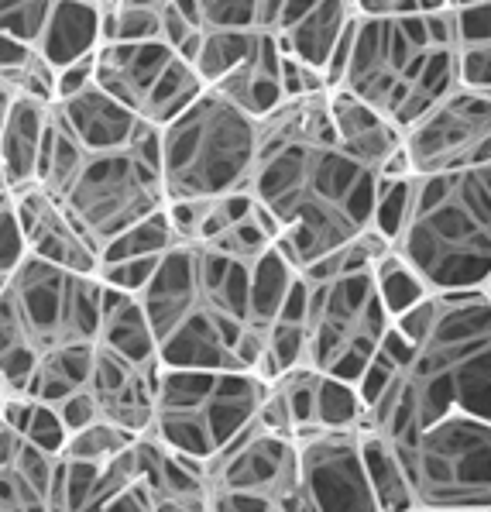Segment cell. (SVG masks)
<instances>
[{"label": "cell", "mask_w": 491, "mask_h": 512, "mask_svg": "<svg viewBox=\"0 0 491 512\" xmlns=\"http://www.w3.org/2000/svg\"><path fill=\"white\" fill-rule=\"evenodd\" d=\"M320 90H327V80H323L320 69L306 66V62L282 52V100L310 97V93H320Z\"/></svg>", "instance_id": "74e56055"}, {"label": "cell", "mask_w": 491, "mask_h": 512, "mask_svg": "<svg viewBox=\"0 0 491 512\" xmlns=\"http://www.w3.org/2000/svg\"><path fill=\"white\" fill-rule=\"evenodd\" d=\"M255 35L258 31H248V28H203L179 55L196 69L203 86H213L220 76H227L237 62L248 55Z\"/></svg>", "instance_id": "83f0119b"}, {"label": "cell", "mask_w": 491, "mask_h": 512, "mask_svg": "<svg viewBox=\"0 0 491 512\" xmlns=\"http://www.w3.org/2000/svg\"><path fill=\"white\" fill-rule=\"evenodd\" d=\"M134 437H138V433H131L124 427H117V423L100 420V416H97V420H90L86 427L69 433L59 454H62V458H73V461L104 464L107 458H114L117 451H124Z\"/></svg>", "instance_id": "4dcf8cb0"}, {"label": "cell", "mask_w": 491, "mask_h": 512, "mask_svg": "<svg viewBox=\"0 0 491 512\" xmlns=\"http://www.w3.org/2000/svg\"><path fill=\"white\" fill-rule=\"evenodd\" d=\"M354 389L358 427L388 440L454 409L491 420V286L437 289L395 313Z\"/></svg>", "instance_id": "6da1fadb"}, {"label": "cell", "mask_w": 491, "mask_h": 512, "mask_svg": "<svg viewBox=\"0 0 491 512\" xmlns=\"http://www.w3.org/2000/svg\"><path fill=\"white\" fill-rule=\"evenodd\" d=\"M220 97H227L234 107H241L244 114L265 117L275 104H282V49L268 31H258L251 42L248 55L231 69L227 76H220L210 86Z\"/></svg>", "instance_id": "7402d4cb"}, {"label": "cell", "mask_w": 491, "mask_h": 512, "mask_svg": "<svg viewBox=\"0 0 491 512\" xmlns=\"http://www.w3.org/2000/svg\"><path fill=\"white\" fill-rule=\"evenodd\" d=\"M268 382L251 368H176L162 365L148 433L207 461L255 416Z\"/></svg>", "instance_id": "30bf717a"}, {"label": "cell", "mask_w": 491, "mask_h": 512, "mask_svg": "<svg viewBox=\"0 0 491 512\" xmlns=\"http://www.w3.org/2000/svg\"><path fill=\"white\" fill-rule=\"evenodd\" d=\"M31 49L52 73L90 59L100 49V11L83 0H55Z\"/></svg>", "instance_id": "603a6c76"}, {"label": "cell", "mask_w": 491, "mask_h": 512, "mask_svg": "<svg viewBox=\"0 0 491 512\" xmlns=\"http://www.w3.org/2000/svg\"><path fill=\"white\" fill-rule=\"evenodd\" d=\"M21 258H25V238H21L18 214H14V200L11 193H0V286L18 269Z\"/></svg>", "instance_id": "d590c367"}, {"label": "cell", "mask_w": 491, "mask_h": 512, "mask_svg": "<svg viewBox=\"0 0 491 512\" xmlns=\"http://www.w3.org/2000/svg\"><path fill=\"white\" fill-rule=\"evenodd\" d=\"M351 97L375 107L399 131L457 86L450 7L399 18H358L340 80Z\"/></svg>", "instance_id": "5b68a950"}, {"label": "cell", "mask_w": 491, "mask_h": 512, "mask_svg": "<svg viewBox=\"0 0 491 512\" xmlns=\"http://www.w3.org/2000/svg\"><path fill=\"white\" fill-rule=\"evenodd\" d=\"M358 437L378 512H413V488L406 482V471H402L392 440L364 427H358Z\"/></svg>", "instance_id": "484cf974"}, {"label": "cell", "mask_w": 491, "mask_h": 512, "mask_svg": "<svg viewBox=\"0 0 491 512\" xmlns=\"http://www.w3.org/2000/svg\"><path fill=\"white\" fill-rule=\"evenodd\" d=\"M93 83L155 128L207 90L196 69L165 42H100L93 52Z\"/></svg>", "instance_id": "4fadbf2b"}, {"label": "cell", "mask_w": 491, "mask_h": 512, "mask_svg": "<svg viewBox=\"0 0 491 512\" xmlns=\"http://www.w3.org/2000/svg\"><path fill=\"white\" fill-rule=\"evenodd\" d=\"M409 172H454L491 162V90L457 83L402 131Z\"/></svg>", "instance_id": "5bb4252c"}, {"label": "cell", "mask_w": 491, "mask_h": 512, "mask_svg": "<svg viewBox=\"0 0 491 512\" xmlns=\"http://www.w3.org/2000/svg\"><path fill=\"white\" fill-rule=\"evenodd\" d=\"M38 183L104 251V244L117 234L165 207L162 172H158V128L145 124L131 145L83 148L49 121Z\"/></svg>", "instance_id": "8992f818"}, {"label": "cell", "mask_w": 491, "mask_h": 512, "mask_svg": "<svg viewBox=\"0 0 491 512\" xmlns=\"http://www.w3.org/2000/svg\"><path fill=\"white\" fill-rule=\"evenodd\" d=\"M296 265L282 255L279 244H268L261 255L248 262V330L265 334L282 313L289 286L296 279Z\"/></svg>", "instance_id": "d4e9b609"}, {"label": "cell", "mask_w": 491, "mask_h": 512, "mask_svg": "<svg viewBox=\"0 0 491 512\" xmlns=\"http://www.w3.org/2000/svg\"><path fill=\"white\" fill-rule=\"evenodd\" d=\"M378 183L375 169L337 145L327 90L289 97L258 117L248 193L275 217V244L296 269L368 231Z\"/></svg>", "instance_id": "7a4b0ae2"}, {"label": "cell", "mask_w": 491, "mask_h": 512, "mask_svg": "<svg viewBox=\"0 0 491 512\" xmlns=\"http://www.w3.org/2000/svg\"><path fill=\"white\" fill-rule=\"evenodd\" d=\"M121 4H138V7H162L165 0H121Z\"/></svg>", "instance_id": "f6af8a7d"}, {"label": "cell", "mask_w": 491, "mask_h": 512, "mask_svg": "<svg viewBox=\"0 0 491 512\" xmlns=\"http://www.w3.org/2000/svg\"><path fill=\"white\" fill-rule=\"evenodd\" d=\"M371 272H375V286H378V296H382L388 317L409 310V306H413L419 296L430 293V289H426L423 282H419L416 275L409 272L406 265H402L388 248L382 251V255H378V262L371 265Z\"/></svg>", "instance_id": "d6a6232c"}, {"label": "cell", "mask_w": 491, "mask_h": 512, "mask_svg": "<svg viewBox=\"0 0 491 512\" xmlns=\"http://www.w3.org/2000/svg\"><path fill=\"white\" fill-rule=\"evenodd\" d=\"M327 110L334 124V138L351 159L375 169L382 179L409 176L406 155H402V131L385 121L375 107L351 97L340 86H327Z\"/></svg>", "instance_id": "ac0fdd59"}, {"label": "cell", "mask_w": 491, "mask_h": 512, "mask_svg": "<svg viewBox=\"0 0 491 512\" xmlns=\"http://www.w3.org/2000/svg\"><path fill=\"white\" fill-rule=\"evenodd\" d=\"M138 475L152 495V512H210L203 461L179 454L155 433H138Z\"/></svg>", "instance_id": "d6986e66"}, {"label": "cell", "mask_w": 491, "mask_h": 512, "mask_svg": "<svg viewBox=\"0 0 491 512\" xmlns=\"http://www.w3.org/2000/svg\"><path fill=\"white\" fill-rule=\"evenodd\" d=\"M258 121L217 90H203L158 128V172L165 200H213L244 193L255 165Z\"/></svg>", "instance_id": "9c48e42d"}, {"label": "cell", "mask_w": 491, "mask_h": 512, "mask_svg": "<svg viewBox=\"0 0 491 512\" xmlns=\"http://www.w3.org/2000/svg\"><path fill=\"white\" fill-rule=\"evenodd\" d=\"M464 4H488V0H447V7H464Z\"/></svg>", "instance_id": "bcb514c9"}, {"label": "cell", "mask_w": 491, "mask_h": 512, "mask_svg": "<svg viewBox=\"0 0 491 512\" xmlns=\"http://www.w3.org/2000/svg\"><path fill=\"white\" fill-rule=\"evenodd\" d=\"M104 279L52 265L25 251L0 286V382L25 389L45 354L90 344L100 334Z\"/></svg>", "instance_id": "ba28073f"}, {"label": "cell", "mask_w": 491, "mask_h": 512, "mask_svg": "<svg viewBox=\"0 0 491 512\" xmlns=\"http://www.w3.org/2000/svg\"><path fill=\"white\" fill-rule=\"evenodd\" d=\"M296 512H378L358 427L296 437Z\"/></svg>", "instance_id": "9a60e30c"}, {"label": "cell", "mask_w": 491, "mask_h": 512, "mask_svg": "<svg viewBox=\"0 0 491 512\" xmlns=\"http://www.w3.org/2000/svg\"><path fill=\"white\" fill-rule=\"evenodd\" d=\"M100 42H162L158 7L117 4L100 14Z\"/></svg>", "instance_id": "1f68e13d"}, {"label": "cell", "mask_w": 491, "mask_h": 512, "mask_svg": "<svg viewBox=\"0 0 491 512\" xmlns=\"http://www.w3.org/2000/svg\"><path fill=\"white\" fill-rule=\"evenodd\" d=\"M52 4L55 0H0V31L31 45Z\"/></svg>", "instance_id": "e575fe53"}, {"label": "cell", "mask_w": 491, "mask_h": 512, "mask_svg": "<svg viewBox=\"0 0 491 512\" xmlns=\"http://www.w3.org/2000/svg\"><path fill=\"white\" fill-rule=\"evenodd\" d=\"M83 4H90V7H97L100 14H107L110 7H117V4H121V0H83Z\"/></svg>", "instance_id": "ee69618b"}, {"label": "cell", "mask_w": 491, "mask_h": 512, "mask_svg": "<svg viewBox=\"0 0 491 512\" xmlns=\"http://www.w3.org/2000/svg\"><path fill=\"white\" fill-rule=\"evenodd\" d=\"M0 193H11V189H7V179H4V169H0Z\"/></svg>", "instance_id": "7dc6e473"}, {"label": "cell", "mask_w": 491, "mask_h": 512, "mask_svg": "<svg viewBox=\"0 0 491 512\" xmlns=\"http://www.w3.org/2000/svg\"><path fill=\"white\" fill-rule=\"evenodd\" d=\"M358 18H399V14H426L447 7V0H351Z\"/></svg>", "instance_id": "f35d334b"}, {"label": "cell", "mask_w": 491, "mask_h": 512, "mask_svg": "<svg viewBox=\"0 0 491 512\" xmlns=\"http://www.w3.org/2000/svg\"><path fill=\"white\" fill-rule=\"evenodd\" d=\"M28 59H31V45L14 35H7V31H0V73L14 76Z\"/></svg>", "instance_id": "b9f144b4"}, {"label": "cell", "mask_w": 491, "mask_h": 512, "mask_svg": "<svg viewBox=\"0 0 491 512\" xmlns=\"http://www.w3.org/2000/svg\"><path fill=\"white\" fill-rule=\"evenodd\" d=\"M52 121L83 148L131 145V141L141 135V128L148 124V121H141L134 110L117 104V100L100 90L93 80L86 83L83 90L55 100Z\"/></svg>", "instance_id": "ffe728a7"}, {"label": "cell", "mask_w": 491, "mask_h": 512, "mask_svg": "<svg viewBox=\"0 0 491 512\" xmlns=\"http://www.w3.org/2000/svg\"><path fill=\"white\" fill-rule=\"evenodd\" d=\"M413 509H474L491 506V420L471 413L440 416L406 440H392Z\"/></svg>", "instance_id": "8fae6325"}, {"label": "cell", "mask_w": 491, "mask_h": 512, "mask_svg": "<svg viewBox=\"0 0 491 512\" xmlns=\"http://www.w3.org/2000/svg\"><path fill=\"white\" fill-rule=\"evenodd\" d=\"M210 512H296V437L251 416L203 461Z\"/></svg>", "instance_id": "7c38bea8"}, {"label": "cell", "mask_w": 491, "mask_h": 512, "mask_svg": "<svg viewBox=\"0 0 491 512\" xmlns=\"http://www.w3.org/2000/svg\"><path fill=\"white\" fill-rule=\"evenodd\" d=\"M21 444V440H18ZM18 454V451H14ZM0 512H49L42 495L21 475L18 461H0Z\"/></svg>", "instance_id": "836d02e7"}, {"label": "cell", "mask_w": 491, "mask_h": 512, "mask_svg": "<svg viewBox=\"0 0 491 512\" xmlns=\"http://www.w3.org/2000/svg\"><path fill=\"white\" fill-rule=\"evenodd\" d=\"M55 413H59V420L66 423V433H73L79 427H86L90 420H97V406H93V396L83 389H76L73 396H66L62 403H55Z\"/></svg>", "instance_id": "ab89813d"}, {"label": "cell", "mask_w": 491, "mask_h": 512, "mask_svg": "<svg viewBox=\"0 0 491 512\" xmlns=\"http://www.w3.org/2000/svg\"><path fill=\"white\" fill-rule=\"evenodd\" d=\"M93 344H69V348H59L52 354H45L35 365V372L28 375L25 392L35 396L38 403H62L66 396H73L76 389H83L86 378H90V365H93Z\"/></svg>", "instance_id": "4316f807"}, {"label": "cell", "mask_w": 491, "mask_h": 512, "mask_svg": "<svg viewBox=\"0 0 491 512\" xmlns=\"http://www.w3.org/2000/svg\"><path fill=\"white\" fill-rule=\"evenodd\" d=\"M134 296L162 365L241 368L234 344L248 327V262L207 241H176Z\"/></svg>", "instance_id": "3957f363"}, {"label": "cell", "mask_w": 491, "mask_h": 512, "mask_svg": "<svg viewBox=\"0 0 491 512\" xmlns=\"http://www.w3.org/2000/svg\"><path fill=\"white\" fill-rule=\"evenodd\" d=\"M97 341H104L107 348L138 361V365H162L155 348V334L148 327V317L141 310L138 296L107 286V282H104V313H100Z\"/></svg>", "instance_id": "cb8c5ba5"}, {"label": "cell", "mask_w": 491, "mask_h": 512, "mask_svg": "<svg viewBox=\"0 0 491 512\" xmlns=\"http://www.w3.org/2000/svg\"><path fill=\"white\" fill-rule=\"evenodd\" d=\"M90 80H93V55H90V59H79V62H73V66H66V69H59V73H55V100L83 90Z\"/></svg>", "instance_id": "60d3db41"}, {"label": "cell", "mask_w": 491, "mask_h": 512, "mask_svg": "<svg viewBox=\"0 0 491 512\" xmlns=\"http://www.w3.org/2000/svg\"><path fill=\"white\" fill-rule=\"evenodd\" d=\"M361 420V396L351 382L316 372L313 385V427L316 430H351Z\"/></svg>", "instance_id": "f1b7e54d"}, {"label": "cell", "mask_w": 491, "mask_h": 512, "mask_svg": "<svg viewBox=\"0 0 491 512\" xmlns=\"http://www.w3.org/2000/svg\"><path fill=\"white\" fill-rule=\"evenodd\" d=\"M18 86H14V80L11 76H4L0 73V124H4V117H7V110H11V104H14V97H18Z\"/></svg>", "instance_id": "7bdbcfd3"}, {"label": "cell", "mask_w": 491, "mask_h": 512, "mask_svg": "<svg viewBox=\"0 0 491 512\" xmlns=\"http://www.w3.org/2000/svg\"><path fill=\"white\" fill-rule=\"evenodd\" d=\"M11 200L28 255L45 258V262L73 272H100V248L86 238L83 227L62 210V203L42 183L14 189Z\"/></svg>", "instance_id": "2e32d148"}, {"label": "cell", "mask_w": 491, "mask_h": 512, "mask_svg": "<svg viewBox=\"0 0 491 512\" xmlns=\"http://www.w3.org/2000/svg\"><path fill=\"white\" fill-rule=\"evenodd\" d=\"M25 440H31L35 447H42V451L49 454H59L62 444H66V423L59 420V413H55V406L49 403H35V413H31L25 433H21Z\"/></svg>", "instance_id": "8d00e7d4"}, {"label": "cell", "mask_w": 491, "mask_h": 512, "mask_svg": "<svg viewBox=\"0 0 491 512\" xmlns=\"http://www.w3.org/2000/svg\"><path fill=\"white\" fill-rule=\"evenodd\" d=\"M52 121V100L18 93L4 124H0V169H4L7 189H21L38 183L42 169V148Z\"/></svg>", "instance_id": "44dd1931"}, {"label": "cell", "mask_w": 491, "mask_h": 512, "mask_svg": "<svg viewBox=\"0 0 491 512\" xmlns=\"http://www.w3.org/2000/svg\"><path fill=\"white\" fill-rule=\"evenodd\" d=\"M388 251L430 293L491 286V162L409 172Z\"/></svg>", "instance_id": "277c9868"}, {"label": "cell", "mask_w": 491, "mask_h": 512, "mask_svg": "<svg viewBox=\"0 0 491 512\" xmlns=\"http://www.w3.org/2000/svg\"><path fill=\"white\" fill-rule=\"evenodd\" d=\"M162 365H138L104 341L93 344V365L86 392L93 396L100 420H110L131 433H145L155 413V382Z\"/></svg>", "instance_id": "e0dca14e"}, {"label": "cell", "mask_w": 491, "mask_h": 512, "mask_svg": "<svg viewBox=\"0 0 491 512\" xmlns=\"http://www.w3.org/2000/svg\"><path fill=\"white\" fill-rule=\"evenodd\" d=\"M176 244V231H172L169 217H165V207L148 214L145 220L131 224L124 234H117L114 241L104 244L100 251V265L107 262H121V258H138V255H162Z\"/></svg>", "instance_id": "f546056e"}, {"label": "cell", "mask_w": 491, "mask_h": 512, "mask_svg": "<svg viewBox=\"0 0 491 512\" xmlns=\"http://www.w3.org/2000/svg\"><path fill=\"white\" fill-rule=\"evenodd\" d=\"M388 248L378 231H364L337 251L299 269L303 279V365L358 382L382 344L388 317L371 265Z\"/></svg>", "instance_id": "52a82bcc"}]
</instances>
